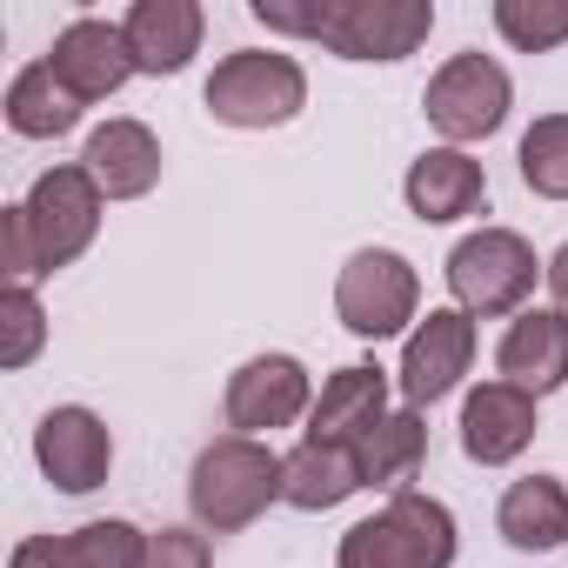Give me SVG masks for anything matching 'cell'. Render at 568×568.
Masks as SVG:
<instances>
[{
  "label": "cell",
  "mask_w": 568,
  "mask_h": 568,
  "mask_svg": "<svg viewBox=\"0 0 568 568\" xmlns=\"http://www.w3.org/2000/svg\"><path fill=\"white\" fill-rule=\"evenodd\" d=\"M121 34H128V54H134V74H181L194 54H201V34H207V14L201 0H134L121 14Z\"/></svg>",
  "instance_id": "15"
},
{
  "label": "cell",
  "mask_w": 568,
  "mask_h": 568,
  "mask_svg": "<svg viewBox=\"0 0 568 568\" xmlns=\"http://www.w3.org/2000/svg\"><path fill=\"white\" fill-rule=\"evenodd\" d=\"M362 462L355 448H335V442H302L281 455V501L302 508V515H328L342 508L348 495H362Z\"/></svg>",
  "instance_id": "21"
},
{
  "label": "cell",
  "mask_w": 568,
  "mask_h": 568,
  "mask_svg": "<svg viewBox=\"0 0 568 568\" xmlns=\"http://www.w3.org/2000/svg\"><path fill=\"white\" fill-rule=\"evenodd\" d=\"M201 108L221 121V128H288L302 108H308V74L295 54L281 48H234L214 61L207 88H201Z\"/></svg>",
  "instance_id": "3"
},
{
  "label": "cell",
  "mask_w": 568,
  "mask_h": 568,
  "mask_svg": "<svg viewBox=\"0 0 568 568\" xmlns=\"http://www.w3.org/2000/svg\"><path fill=\"white\" fill-rule=\"evenodd\" d=\"M0 108H8V128L21 134V141H61V134H74L81 128V101L61 88V74L48 68V61H28L14 81H8V101H0Z\"/></svg>",
  "instance_id": "23"
},
{
  "label": "cell",
  "mask_w": 568,
  "mask_h": 568,
  "mask_svg": "<svg viewBox=\"0 0 568 568\" xmlns=\"http://www.w3.org/2000/svg\"><path fill=\"white\" fill-rule=\"evenodd\" d=\"M548 261H535V247L515 234V227H475L448 247V295L468 322H501V315H521V302L535 295Z\"/></svg>",
  "instance_id": "4"
},
{
  "label": "cell",
  "mask_w": 568,
  "mask_h": 568,
  "mask_svg": "<svg viewBox=\"0 0 568 568\" xmlns=\"http://www.w3.org/2000/svg\"><path fill=\"white\" fill-rule=\"evenodd\" d=\"M34 468L61 495H94L114 475V435H108V422L94 408H81V402L48 408L41 428H34Z\"/></svg>",
  "instance_id": "11"
},
{
  "label": "cell",
  "mask_w": 568,
  "mask_h": 568,
  "mask_svg": "<svg viewBox=\"0 0 568 568\" xmlns=\"http://www.w3.org/2000/svg\"><path fill=\"white\" fill-rule=\"evenodd\" d=\"M495 528L515 555H548L568 548V481L561 475H521L495 501Z\"/></svg>",
  "instance_id": "20"
},
{
  "label": "cell",
  "mask_w": 568,
  "mask_h": 568,
  "mask_svg": "<svg viewBox=\"0 0 568 568\" xmlns=\"http://www.w3.org/2000/svg\"><path fill=\"white\" fill-rule=\"evenodd\" d=\"M402 201L415 221L428 227H448V221H468L488 207V168L468 154V148H422L402 174Z\"/></svg>",
  "instance_id": "13"
},
{
  "label": "cell",
  "mask_w": 568,
  "mask_h": 568,
  "mask_svg": "<svg viewBox=\"0 0 568 568\" xmlns=\"http://www.w3.org/2000/svg\"><path fill=\"white\" fill-rule=\"evenodd\" d=\"M495 34L515 54H555L568 48V0H495Z\"/></svg>",
  "instance_id": "25"
},
{
  "label": "cell",
  "mask_w": 568,
  "mask_h": 568,
  "mask_svg": "<svg viewBox=\"0 0 568 568\" xmlns=\"http://www.w3.org/2000/svg\"><path fill=\"white\" fill-rule=\"evenodd\" d=\"M81 168L94 174V187H101L108 201H141V194H154V181H161V141H154L148 121L114 114V121H101V128L88 134Z\"/></svg>",
  "instance_id": "16"
},
{
  "label": "cell",
  "mask_w": 568,
  "mask_h": 568,
  "mask_svg": "<svg viewBox=\"0 0 568 568\" xmlns=\"http://www.w3.org/2000/svg\"><path fill=\"white\" fill-rule=\"evenodd\" d=\"M355 462H362V481H368V488L408 495V481H415L422 462H428V422H422V408H388V415L355 442Z\"/></svg>",
  "instance_id": "22"
},
{
  "label": "cell",
  "mask_w": 568,
  "mask_h": 568,
  "mask_svg": "<svg viewBox=\"0 0 568 568\" xmlns=\"http://www.w3.org/2000/svg\"><path fill=\"white\" fill-rule=\"evenodd\" d=\"M521 181L541 201H568V114H535V128L521 134Z\"/></svg>",
  "instance_id": "24"
},
{
  "label": "cell",
  "mask_w": 568,
  "mask_h": 568,
  "mask_svg": "<svg viewBox=\"0 0 568 568\" xmlns=\"http://www.w3.org/2000/svg\"><path fill=\"white\" fill-rule=\"evenodd\" d=\"M254 21L267 34H288V41H322L328 0H254Z\"/></svg>",
  "instance_id": "28"
},
{
  "label": "cell",
  "mask_w": 568,
  "mask_h": 568,
  "mask_svg": "<svg viewBox=\"0 0 568 568\" xmlns=\"http://www.w3.org/2000/svg\"><path fill=\"white\" fill-rule=\"evenodd\" d=\"M101 207H108V194L94 187V174L81 161H61V168L34 174V187L21 201V221H28V241H34V267L41 274L74 267L94 247V234H101Z\"/></svg>",
  "instance_id": "7"
},
{
  "label": "cell",
  "mask_w": 568,
  "mask_h": 568,
  "mask_svg": "<svg viewBox=\"0 0 568 568\" xmlns=\"http://www.w3.org/2000/svg\"><path fill=\"white\" fill-rule=\"evenodd\" d=\"M382 415H388V375H382L375 362H348V368H335V375L315 388V408H308V435H302V442L355 448Z\"/></svg>",
  "instance_id": "18"
},
{
  "label": "cell",
  "mask_w": 568,
  "mask_h": 568,
  "mask_svg": "<svg viewBox=\"0 0 568 568\" xmlns=\"http://www.w3.org/2000/svg\"><path fill=\"white\" fill-rule=\"evenodd\" d=\"M281 501V455L254 435H221L187 468V515L201 535H234Z\"/></svg>",
  "instance_id": "1"
},
{
  "label": "cell",
  "mask_w": 568,
  "mask_h": 568,
  "mask_svg": "<svg viewBox=\"0 0 568 568\" xmlns=\"http://www.w3.org/2000/svg\"><path fill=\"white\" fill-rule=\"evenodd\" d=\"M134 568H214V548L201 528H148Z\"/></svg>",
  "instance_id": "27"
},
{
  "label": "cell",
  "mask_w": 568,
  "mask_h": 568,
  "mask_svg": "<svg viewBox=\"0 0 568 568\" xmlns=\"http://www.w3.org/2000/svg\"><path fill=\"white\" fill-rule=\"evenodd\" d=\"M48 68L61 74V88H68L81 108L114 101V94L134 81V54H128L121 21H94V14H81V21H68V28L54 34Z\"/></svg>",
  "instance_id": "12"
},
{
  "label": "cell",
  "mask_w": 568,
  "mask_h": 568,
  "mask_svg": "<svg viewBox=\"0 0 568 568\" xmlns=\"http://www.w3.org/2000/svg\"><path fill=\"white\" fill-rule=\"evenodd\" d=\"M541 281H548V308H555V315H568V241H561V247L548 254Z\"/></svg>",
  "instance_id": "29"
},
{
  "label": "cell",
  "mask_w": 568,
  "mask_h": 568,
  "mask_svg": "<svg viewBox=\"0 0 568 568\" xmlns=\"http://www.w3.org/2000/svg\"><path fill=\"white\" fill-rule=\"evenodd\" d=\"M455 515L448 501L408 488V495H388L368 521H355L335 548V568H455Z\"/></svg>",
  "instance_id": "2"
},
{
  "label": "cell",
  "mask_w": 568,
  "mask_h": 568,
  "mask_svg": "<svg viewBox=\"0 0 568 568\" xmlns=\"http://www.w3.org/2000/svg\"><path fill=\"white\" fill-rule=\"evenodd\" d=\"M515 108V81L495 54H448L435 74H428V94H422V114L428 128L442 134V148H475L488 134H501Z\"/></svg>",
  "instance_id": "6"
},
{
  "label": "cell",
  "mask_w": 568,
  "mask_h": 568,
  "mask_svg": "<svg viewBox=\"0 0 568 568\" xmlns=\"http://www.w3.org/2000/svg\"><path fill=\"white\" fill-rule=\"evenodd\" d=\"M475 368V322L462 308H428L408 342H402V368H395V388H402V408H435L448 402Z\"/></svg>",
  "instance_id": "10"
},
{
  "label": "cell",
  "mask_w": 568,
  "mask_h": 568,
  "mask_svg": "<svg viewBox=\"0 0 568 568\" xmlns=\"http://www.w3.org/2000/svg\"><path fill=\"white\" fill-rule=\"evenodd\" d=\"M435 34V0H328L322 48L342 61H408Z\"/></svg>",
  "instance_id": "9"
},
{
  "label": "cell",
  "mask_w": 568,
  "mask_h": 568,
  "mask_svg": "<svg viewBox=\"0 0 568 568\" xmlns=\"http://www.w3.org/2000/svg\"><path fill=\"white\" fill-rule=\"evenodd\" d=\"M141 541H148V528L108 515V521H81L68 535H28L8 555V568H134Z\"/></svg>",
  "instance_id": "19"
},
{
  "label": "cell",
  "mask_w": 568,
  "mask_h": 568,
  "mask_svg": "<svg viewBox=\"0 0 568 568\" xmlns=\"http://www.w3.org/2000/svg\"><path fill=\"white\" fill-rule=\"evenodd\" d=\"M315 408V375L295 362V355H247L234 375H227V395H221V415L234 435H274V428H295L308 422Z\"/></svg>",
  "instance_id": "8"
},
{
  "label": "cell",
  "mask_w": 568,
  "mask_h": 568,
  "mask_svg": "<svg viewBox=\"0 0 568 568\" xmlns=\"http://www.w3.org/2000/svg\"><path fill=\"white\" fill-rule=\"evenodd\" d=\"M535 428H541L535 395L515 388V382H481V388H468V402H462V455H468L475 468H508V462H521L528 442H535Z\"/></svg>",
  "instance_id": "14"
},
{
  "label": "cell",
  "mask_w": 568,
  "mask_h": 568,
  "mask_svg": "<svg viewBox=\"0 0 568 568\" xmlns=\"http://www.w3.org/2000/svg\"><path fill=\"white\" fill-rule=\"evenodd\" d=\"M495 382H515V388H528L535 402L555 395V388L568 382V315H555V308H521V315L508 322L501 348H495Z\"/></svg>",
  "instance_id": "17"
},
{
  "label": "cell",
  "mask_w": 568,
  "mask_h": 568,
  "mask_svg": "<svg viewBox=\"0 0 568 568\" xmlns=\"http://www.w3.org/2000/svg\"><path fill=\"white\" fill-rule=\"evenodd\" d=\"M335 315L355 342H395L422 322V274L395 247H355L335 274Z\"/></svg>",
  "instance_id": "5"
},
{
  "label": "cell",
  "mask_w": 568,
  "mask_h": 568,
  "mask_svg": "<svg viewBox=\"0 0 568 568\" xmlns=\"http://www.w3.org/2000/svg\"><path fill=\"white\" fill-rule=\"evenodd\" d=\"M41 348H48V308H41L34 288L8 281V288H0V368L21 375Z\"/></svg>",
  "instance_id": "26"
}]
</instances>
